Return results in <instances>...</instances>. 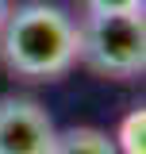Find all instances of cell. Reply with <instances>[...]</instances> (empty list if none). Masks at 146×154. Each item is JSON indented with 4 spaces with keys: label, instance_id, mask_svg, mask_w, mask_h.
Listing matches in <instances>:
<instances>
[{
    "label": "cell",
    "instance_id": "cell-7",
    "mask_svg": "<svg viewBox=\"0 0 146 154\" xmlns=\"http://www.w3.org/2000/svg\"><path fill=\"white\" fill-rule=\"evenodd\" d=\"M0 12H4V0H0Z\"/></svg>",
    "mask_w": 146,
    "mask_h": 154
},
{
    "label": "cell",
    "instance_id": "cell-2",
    "mask_svg": "<svg viewBox=\"0 0 146 154\" xmlns=\"http://www.w3.org/2000/svg\"><path fill=\"white\" fill-rule=\"evenodd\" d=\"M81 35V54L96 69L115 77L142 73L146 66V27L138 12H92Z\"/></svg>",
    "mask_w": 146,
    "mask_h": 154
},
{
    "label": "cell",
    "instance_id": "cell-1",
    "mask_svg": "<svg viewBox=\"0 0 146 154\" xmlns=\"http://www.w3.org/2000/svg\"><path fill=\"white\" fill-rule=\"evenodd\" d=\"M0 50H4V62L19 77L50 81V77L65 73L77 62L81 35H77L73 19L62 8H54V4H23L4 19Z\"/></svg>",
    "mask_w": 146,
    "mask_h": 154
},
{
    "label": "cell",
    "instance_id": "cell-4",
    "mask_svg": "<svg viewBox=\"0 0 146 154\" xmlns=\"http://www.w3.org/2000/svg\"><path fill=\"white\" fill-rule=\"evenodd\" d=\"M54 154H119V150H115V139H108L96 127H69V131H58Z\"/></svg>",
    "mask_w": 146,
    "mask_h": 154
},
{
    "label": "cell",
    "instance_id": "cell-5",
    "mask_svg": "<svg viewBox=\"0 0 146 154\" xmlns=\"http://www.w3.org/2000/svg\"><path fill=\"white\" fill-rule=\"evenodd\" d=\"M142 131H146V112H142V108H135V112L123 119V131H119L115 150H119V154H146Z\"/></svg>",
    "mask_w": 146,
    "mask_h": 154
},
{
    "label": "cell",
    "instance_id": "cell-6",
    "mask_svg": "<svg viewBox=\"0 0 146 154\" xmlns=\"http://www.w3.org/2000/svg\"><path fill=\"white\" fill-rule=\"evenodd\" d=\"M142 0H89L92 12H138Z\"/></svg>",
    "mask_w": 146,
    "mask_h": 154
},
{
    "label": "cell",
    "instance_id": "cell-3",
    "mask_svg": "<svg viewBox=\"0 0 146 154\" xmlns=\"http://www.w3.org/2000/svg\"><path fill=\"white\" fill-rule=\"evenodd\" d=\"M54 119L27 96H0V154H54Z\"/></svg>",
    "mask_w": 146,
    "mask_h": 154
}]
</instances>
